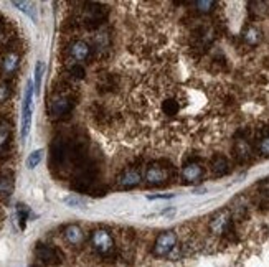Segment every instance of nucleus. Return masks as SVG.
Wrapping results in <instances>:
<instances>
[{"instance_id": "nucleus-26", "label": "nucleus", "mask_w": 269, "mask_h": 267, "mask_svg": "<svg viewBox=\"0 0 269 267\" xmlns=\"http://www.w3.org/2000/svg\"><path fill=\"white\" fill-rule=\"evenodd\" d=\"M258 150L264 157H269V135L263 137V139L258 142Z\"/></svg>"}, {"instance_id": "nucleus-2", "label": "nucleus", "mask_w": 269, "mask_h": 267, "mask_svg": "<svg viewBox=\"0 0 269 267\" xmlns=\"http://www.w3.org/2000/svg\"><path fill=\"white\" fill-rule=\"evenodd\" d=\"M33 83L28 81L25 88V97H23V108H22V140H25L30 134L32 127V114H33Z\"/></svg>"}, {"instance_id": "nucleus-14", "label": "nucleus", "mask_w": 269, "mask_h": 267, "mask_svg": "<svg viewBox=\"0 0 269 267\" xmlns=\"http://www.w3.org/2000/svg\"><path fill=\"white\" fill-rule=\"evenodd\" d=\"M211 172L215 177H224L226 173H230V162L222 155H217L211 160Z\"/></svg>"}, {"instance_id": "nucleus-23", "label": "nucleus", "mask_w": 269, "mask_h": 267, "mask_svg": "<svg viewBox=\"0 0 269 267\" xmlns=\"http://www.w3.org/2000/svg\"><path fill=\"white\" fill-rule=\"evenodd\" d=\"M179 102L174 101V99H167L164 101V104H162V111H164V114L167 115H175L179 112Z\"/></svg>"}, {"instance_id": "nucleus-21", "label": "nucleus", "mask_w": 269, "mask_h": 267, "mask_svg": "<svg viewBox=\"0 0 269 267\" xmlns=\"http://www.w3.org/2000/svg\"><path fill=\"white\" fill-rule=\"evenodd\" d=\"M43 71H45V65H43V61H38L35 66V92H40V88H42Z\"/></svg>"}, {"instance_id": "nucleus-7", "label": "nucleus", "mask_w": 269, "mask_h": 267, "mask_svg": "<svg viewBox=\"0 0 269 267\" xmlns=\"http://www.w3.org/2000/svg\"><path fill=\"white\" fill-rule=\"evenodd\" d=\"M35 254H37V259L40 262H43L45 266H55L61 262V254L56 251L55 247L46 246V244H38L37 249H35Z\"/></svg>"}, {"instance_id": "nucleus-3", "label": "nucleus", "mask_w": 269, "mask_h": 267, "mask_svg": "<svg viewBox=\"0 0 269 267\" xmlns=\"http://www.w3.org/2000/svg\"><path fill=\"white\" fill-rule=\"evenodd\" d=\"M91 246L101 256H111L114 252V239L108 229H96L91 234Z\"/></svg>"}, {"instance_id": "nucleus-5", "label": "nucleus", "mask_w": 269, "mask_h": 267, "mask_svg": "<svg viewBox=\"0 0 269 267\" xmlns=\"http://www.w3.org/2000/svg\"><path fill=\"white\" fill-rule=\"evenodd\" d=\"M175 244H177V234L174 231H162L157 236L156 244H154V254L158 257L170 254L172 249L175 247Z\"/></svg>"}, {"instance_id": "nucleus-15", "label": "nucleus", "mask_w": 269, "mask_h": 267, "mask_svg": "<svg viewBox=\"0 0 269 267\" xmlns=\"http://www.w3.org/2000/svg\"><path fill=\"white\" fill-rule=\"evenodd\" d=\"M13 175L12 173H2L0 175V198H8L13 193Z\"/></svg>"}, {"instance_id": "nucleus-16", "label": "nucleus", "mask_w": 269, "mask_h": 267, "mask_svg": "<svg viewBox=\"0 0 269 267\" xmlns=\"http://www.w3.org/2000/svg\"><path fill=\"white\" fill-rule=\"evenodd\" d=\"M243 38H245V42L249 44V46H256V44L261 42V32H259L256 26L251 25L245 30Z\"/></svg>"}, {"instance_id": "nucleus-6", "label": "nucleus", "mask_w": 269, "mask_h": 267, "mask_svg": "<svg viewBox=\"0 0 269 267\" xmlns=\"http://www.w3.org/2000/svg\"><path fill=\"white\" fill-rule=\"evenodd\" d=\"M68 55L74 61V63L81 65L85 61L90 60L91 56V46L90 43H86L85 40H74L68 46Z\"/></svg>"}, {"instance_id": "nucleus-29", "label": "nucleus", "mask_w": 269, "mask_h": 267, "mask_svg": "<svg viewBox=\"0 0 269 267\" xmlns=\"http://www.w3.org/2000/svg\"><path fill=\"white\" fill-rule=\"evenodd\" d=\"M170 198H174V195L172 193H160V195H149L147 200H170Z\"/></svg>"}, {"instance_id": "nucleus-11", "label": "nucleus", "mask_w": 269, "mask_h": 267, "mask_svg": "<svg viewBox=\"0 0 269 267\" xmlns=\"http://www.w3.org/2000/svg\"><path fill=\"white\" fill-rule=\"evenodd\" d=\"M228 228H230V215L228 211H218L217 215L211 218L210 221V229L213 231L215 234H223L226 233Z\"/></svg>"}, {"instance_id": "nucleus-13", "label": "nucleus", "mask_w": 269, "mask_h": 267, "mask_svg": "<svg viewBox=\"0 0 269 267\" xmlns=\"http://www.w3.org/2000/svg\"><path fill=\"white\" fill-rule=\"evenodd\" d=\"M63 234H65V239L71 244V246H79V244H83V241H85V233H83V229L79 228L78 224L66 226Z\"/></svg>"}, {"instance_id": "nucleus-27", "label": "nucleus", "mask_w": 269, "mask_h": 267, "mask_svg": "<svg viewBox=\"0 0 269 267\" xmlns=\"http://www.w3.org/2000/svg\"><path fill=\"white\" fill-rule=\"evenodd\" d=\"M10 88H8V84L5 83H0V104L2 102H7L8 101V97H10Z\"/></svg>"}, {"instance_id": "nucleus-18", "label": "nucleus", "mask_w": 269, "mask_h": 267, "mask_svg": "<svg viewBox=\"0 0 269 267\" xmlns=\"http://www.w3.org/2000/svg\"><path fill=\"white\" fill-rule=\"evenodd\" d=\"M13 7H17L19 10L26 13L28 17H32L33 20H37V13H35V3L32 2H12Z\"/></svg>"}, {"instance_id": "nucleus-20", "label": "nucleus", "mask_w": 269, "mask_h": 267, "mask_svg": "<svg viewBox=\"0 0 269 267\" xmlns=\"http://www.w3.org/2000/svg\"><path fill=\"white\" fill-rule=\"evenodd\" d=\"M42 158H43V150L42 149L35 150V152L30 154V157L26 158V167H28L30 170H33L35 167H38V163L42 162Z\"/></svg>"}, {"instance_id": "nucleus-28", "label": "nucleus", "mask_w": 269, "mask_h": 267, "mask_svg": "<svg viewBox=\"0 0 269 267\" xmlns=\"http://www.w3.org/2000/svg\"><path fill=\"white\" fill-rule=\"evenodd\" d=\"M65 203L69 204V206H73V208H81V206H83V201H81L79 198H76V197H68V198H65Z\"/></svg>"}, {"instance_id": "nucleus-30", "label": "nucleus", "mask_w": 269, "mask_h": 267, "mask_svg": "<svg viewBox=\"0 0 269 267\" xmlns=\"http://www.w3.org/2000/svg\"><path fill=\"white\" fill-rule=\"evenodd\" d=\"M205 188H195V190H193V193H195V195H202V193H205Z\"/></svg>"}, {"instance_id": "nucleus-10", "label": "nucleus", "mask_w": 269, "mask_h": 267, "mask_svg": "<svg viewBox=\"0 0 269 267\" xmlns=\"http://www.w3.org/2000/svg\"><path fill=\"white\" fill-rule=\"evenodd\" d=\"M20 66V55L15 51H8L5 56L0 61V69H2L3 76H12L13 73H17Z\"/></svg>"}, {"instance_id": "nucleus-19", "label": "nucleus", "mask_w": 269, "mask_h": 267, "mask_svg": "<svg viewBox=\"0 0 269 267\" xmlns=\"http://www.w3.org/2000/svg\"><path fill=\"white\" fill-rule=\"evenodd\" d=\"M236 155H238V158H241V160H246L251 155V149H249V145L246 144L245 140H238L236 142Z\"/></svg>"}, {"instance_id": "nucleus-17", "label": "nucleus", "mask_w": 269, "mask_h": 267, "mask_svg": "<svg viewBox=\"0 0 269 267\" xmlns=\"http://www.w3.org/2000/svg\"><path fill=\"white\" fill-rule=\"evenodd\" d=\"M8 140H10V124L0 121V149H5Z\"/></svg>"}, {"instance_id": "nucleus-22", "label": "nucleus", "mask_w": 269, "mask_h": 267, "mask_svg": "<svg viewBox=\"0 0 269 267\" xmlns=\"http://www.w3.org/2000/svg\"><path fill=\"white\" fill-rule=\"evenodd\" d=\"M17 216H19V221H20V228L23 229L25 228V222L26 220H28V216H30V210H28V206L26 204H17Z\"/></svg>"}, {"instance_id": "nucleus-4", "label": "nucleus", "mask_w": 269, "mask_h": 267, "mask_svg": "<svg viewBox=\"0 0 269 267\" xmlns=\"http://www.w3.org/2000/svg\"><path fill=\"white\" fill-rule=\"evenodd\" d=\"M73 109V102L66 94H55L50 101V115L53 119H63Z\"/></svg>"}, {"instance_id": "nucleus-12", "label": "nucleus", "mask_w": 269, "mask_h": 267, "mask_svg": "<svg viewBox=\"0 0 269 267\" xmlns=\"http://www.w3.org/2000/svg\"><path fill=\"white\" fill-rule=\"evenodd\" d=\"M85 13H86V20L91 22L92 25H98L101 20H104L106 17V8L101 7L99 3H94V2H90L86 3V8H85Z\"/></svg>"}, {"instance_id": "nucleus-24", "label": "nucleus", "mask_w": 269, "mask_h": 267, "mask_svg": "<svg viewBox=\"0 0 269 267\" xmlns=\"http://www.w3.org/2000/svg\"><path fill=\"white\" fill-rule=\"evenodd\" d=\"M215 5H217V3H215L213 0H198V2H195L197 10L200 13H210Z\"/></svg>"}, {"instance_id": "nucleus-8", "label": "nucleus", "mask_w": 269, "mask_h": 267, "mask_svg": "<svg viewBox=\"0 0 269 267\" xmlns=\"http://www.w3.org/2000/svg\"><path fill=\"white\" fill-rule=\"evenodd\" d=\"M140 180H142V175H140L137 168H127V170H124L119 175L117 185L119 188L122 190H131L134 188V186H137L140 183Z\"/></svg>"}, {"instance_id": "nucleus-9", "label": "nucleus", "mask_w": 269, "mask_h": 267, "mask_svg": "<svg viewBox=\"0 0 269 267\" xmlns=\"http://www.w3.org/2000/svg\"><path fill=\"white\" fill-rule=\"evenodd\" d=\"M180 175H182V181L183 183H195V181L200 180L202 177H203V167L200 165V163L197 162H190V163H185L182 172H180Z\"/></svg>"}, {"instance_id": "nucleus-1", "label": "nucleus", "mask_w": 269, "mask_h": 267, "mask_svg": "<svg viewBox=\"0 0 269 267\" xmlns=\"http://www.w3.org/2000/svg\"><path fill=\"white\" fill-rule=\"evenodd\" d=\"M172 173H174V168H172L167 162H162V160H157V162H152L151 165L145 170V181L151 186H158L164 185L172 178Z\"/></svg>"}, {"instance_id": "nucleus-25", "label": "nucleus", "mask_w": 269, "mask_h": 267, "mask_svg": "<svg viewBox=\"0 0 269 267\" xmlns=\"http://www.w3.org/2000/svg\"><path fill=\"white\" fill-rule=\"evenodd\" d=\"M69 74H71L73 78H76V79H83L85 78V74H86V71L81 65L74 63V65L69 66Z\"/></svg>"}]
</instances>
